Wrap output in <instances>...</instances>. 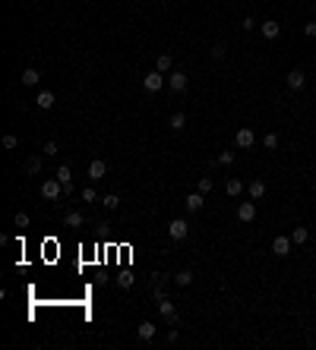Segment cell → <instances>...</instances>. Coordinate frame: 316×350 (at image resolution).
Listing matches in <instances>:
<instances>
[{
    "instance_id": "cell-18",
    "label": "cell",
    "mask_w": 316,
    "mask_h": 350,
    "mask_svg": "<svg viewBox=\"0 0 316 350\" xmlns=\"http://www.w3.org/2000/svg\"><path fill=\"white\" fill-rule=\"evenodd\" d=\"M136 338L139 341H152L155 338V325H152V322H143V325L136 328Z\"/></svg>"
},
{
    "instance_id": "cell-11",
    "label": "cell",
    "mask_w": 316,
    "mask_h": 350,
    "mask_svg": "<svg viewBox=\"0 0 316 350\" xmlns=\"http://www.w3.org/2000/svg\"><path fill=\"white\" fill-rule=\"evenodd\" d=\"M184 205H187V212H199V208L206 205V193H190V196L184 199Z\"/></svg>"
},
{
    "instance_id": "cell-19",
    "label": "cell",
    "mask_w": 316,
    "mask_h": 350,
    "mask_svg": "<svg viewBox=\"0 0 316 350\" xmlns=\"http://www.w3.org/2000/svg\"><path fill=\"white\" fill-rule=\"evenodd\" d=\"M42 82V73L35 70V66H29V70H22V85H38Z\"/></svg>"
},
{
    "instance_id": "cell-16",
    "label": "cell",
    "mask_w": 316,
    "mask_h": 350,
    "mask_svg": "<svg viewBox=\"0 0 316 350\" xmlns=\"http://www.w3.org/2000/svg\"><path fill=\"white\" fill-rule=\"evenodd\" d=\"M187 82H190V79H187V73H171V92H184L187 89Z\"/></svg>"
},
{
    "instance_id": "cell-7",
    "label": "cell",
    "mask_w": 316,
    "mask_h": 350,
    "mask_svg": "<svg viewBox=\"0 0 316 350\" xmlns=\"http://www.w3.org/2000/svg\"><path fill=\"white\" fill-rule=\"evenodd\" d=\"M285 82H288V89L300 92V89H304V85H307V76H304V73H300V70H291V73H288V76H285Z\"/></svg>"
},
{
    "instance_id": "cell-2",
    "label": "cell",
    "mask_w": 316,
    "mask_h": 350,
    "mask_svg": "<svg viewBox=\"0 0 316 350\" xmlns=\"http://www.w3.org/2000/svg\"><path fill=\"white\" fill-rule=\"evenodd\" d=\"M143 89L149 92V95H155V92L165 89V73H146V79H143Z\"/></svg>"
},
{
    "instance_id": "cell-37",
    "label": "cell",
    "mask_w": 316,
    "mask_h": 350,
    "mask_svg": "<svg viewBox=\"0 0 316 350\" xmlns=\"http://www.w3.org/2000/svg\"><path fill=\"white\" fill-rule=\"evenodd\" d=\"M313 57H316V54H313Z\"/></svg>"
},
{
    "instance_id": "cell-28",
    "label": "cell",
    "mask_w": 316,
    "mask_h": 350,
    "mask_svg": "<svg viewBox=\"0 0 316 350\" xmlns=\"http://www.w3.org/2000/svg\"><path fill=\"white\" fill-rule=\"evenodd\" d=\"M13 224H16L19 231H25V227H29V214H25V212H16V218H13Z\"/></svg>"
},
{
    "instance_id": "cell-21",
    "label": "cell",
    "mask_w": 316,
    "mask_h": 350,
    "mask_svg": "<svg viewBox=\"0 0 316 350\" xmlns=\"http://www.w3.org/2000/svg\"><path fill=\"white\" fill-rule=\"evenodd\" d=\"M225 193H228V196H240V193H244V180H237V177H234V180H228Z\"/></svg>"
},
{
    "instance_id": "cell-27",
    "label": "cell",
    "mask_w": 316,
    "mask_h": 350,
    "mask_svg": "<svg viewBox=\"0 0 316 350\" xmlns=\"http://www.w3.org/2000/svg\"><path fill=\"white\" fill-rule=\"evenodd\" d=\"M263 145H266L269 152H275V149H278V136H275V133H266V136H263Z\"/></svg>"
},
{
    "instance_id": "cell-36",
    "label": "cell",
    "mask_w": 316,
    "mask_h": 350,
    "mask_svg": "<svg viewBox=\"0 0 316 350\" xmlns=\"http://www.w3.org/2000/svg\"><path fill=\"white\" fill-rule=\"evenodd\" d=\"M244 29H247V32H250V29H256V19H253V16H247V19H244Z\"/></svg>"
},
{
    "instance_id": "cell-31",
    "label": "cell",
    "mask_w": 316,
    "mask_h": 350,
    "mask_svg": "<svg viewBox=\"0 0 316 350\" xmlns=\"http://www.w3.org/2000/svg\"><path fill=\"white\" fill-rule=\"evenodd\" d=\"M83 202H98V196H95L92 186H85V190H83Z\"/></svg>"
},
{
    "instance_id": "cell-33",
    "label": "cell",
    "mask_w": 316,
    "mask_h": 350,
    "mask_svg": "<svg viewBox=\"0 0 316 350\" xmlns=\"http://www.w3.org/2000/svg\"><path fill=\"white\" fill-rule=\"evenodd\" d=\"M212 190V180L209 177H199V193H209Z\"/></svg>"
},
{
    "instance_id": "cell-17",
    "label": "cell",
    "mask_w": 316,
    "mask_h": 350,
    "mask_svg": "<svg viewBox=\"0 0 316 350\" xmlns=\"http://www.w3.org/2000/svg\"><path fill=\"white\" fill-rule=\"evenodd\" d=\"M174 281H177V284H180V287H190V284H193V281H196V274H193V272H190V268H180V272H177V274H174Z\"/></svg>"
},
{
    "instance_id": "cell-9",
    "label": "cell",
    "mask_w": 316,
    "mask_h": 350,
    "mask_svg": "<svg viewBox=\"0 0 316 350\" xmlns=\"http://www.w3.org/2000/svg\"><path fill=\"white\" fill-rule=\"evenodd\" d=\"M105 174H107V164H105L102 158H95V161L89 164V180H92V183H98V180H102Z\"/></svg>"
},
{
    "instance_id": "cell-24",
    "label": "cell",
    "mask_w": 316,
    "mask_h": 350,
    "mask_svg": "<svg viewBox=\"0 0 316 350\" xmlns=\"http://www.w3.org/2000/svg\"><path fill=\"white\" fill-rule=\"evenodd\" d=\"M155 70H158V73H168V70H171V54H158Z\"/></svg>"
},
{
    "instance_id": "cell-30",
    "label": "cell",
    "mask_w": 316,
    "mask_h": 350,
    "mask_svg": "<svg viewBox=\"0 0 316 350\" xmlns=\"http://www.w3.org/2000/svg\"><path fill=\"white\" fill-rule=\"evenodd\" d=\"M42 155H44V158H54V155H57V142H44Z\"/></svg>"
},
{
    "instance_id": "cell-6",
    "label": "cell",
    "mask_w": 316,
    "mask_h": 350,
    "mask_svg": "<svg viewBox=\"0 0 316 350\" xmlns=\"http://www.w3.org/2000/svg\"><path fill=\"white\" fill-rule=\"evenodd\" d=\"M237 218L244 221V224L256 221V202H240V205H237Z\"/></svg>"
},
{
    "instance_id": "cell-12",
    "label": "cell",
    "mask_w": 316,
    "mask_h": 350,
    "mask_svg": "<svg viewBox=\"0 0 316 350\" xmlns=\"http://www.w3.org/2000/svg\"><path fill=\"white\" fill-rule=\"evenodd\" d=\"M259 32H263V38H269V41H272V38H278V32H281V25L275 22V19H266L263 25H259Z\"/></svg>"
},
{
    "instance_id": "cell-26",
    "label": "cell",
    "mask_w": 316,
    "mask_h": 350,
    "mask_svg": "<svg viewBox=\"0 0 316 350\" xmlns=\"http://www.w3.org/2000/svg\"><path fill=\"white\" fill-rule=\"evenodd\" d=\"M102 205L107 208V212H114V208L120 205V196H117V193H111V196H105V199H102Z\"/></svg>"
},
{
    "instance_id": "cell-32",
    "label": "cell",
    "mask_w": 316,
    "mask_h": 350,
    "mask_svg": "<svg viewBox=\"0 0 316 350\" xmlns=\"http://www.w3.org/2000/svg\"><path fill=\"white\" fill-rule=\"evenodd\" d=\"M16 145H19V139L13 136V133H10V136H3V149H16Z\"/></svg>"
},
{
    "instance_id": "cell-29",
    "label": "cell",
    "mask_w": 316,
    "mask_h": 350,
    "mask_svg": "<svg viewBox=\"0 0 316 350\" xmlns=\"http://www.w3.org/2000/svg\"><path fill=\"white\" fill-rule=\"evenodd\" d=\"M234 158H237L234 152H221V155H218V164H221V167H231V164H234Z\"/></svg>"
},
{
    "instance_id": "cell-10",
    "label": "cell",
    "mask_w": 316,
    "mask_h": 350,
    "mask_svg": "<svg viewBox=\"0 0 316 350\" xmlns=\"http://www.w3.org/2000/svg\"><path fill=\"white\" fill-rule=\"evenodd\" d=\"M35 104L42 107V111H51V107L57 104V98H54V92H48V89H42V92H38V95H35Z\"/></svg>"
},
{
    "instance_id": "cell-25",
    "label": "cell",
    "mask_w": 316,
    "mask_h": 350,
    "mask_svg": "<svg viewBox=\"0 0 316 350\" xmlns=\"http://www.w3.org/2000/svg\"><path fill=\"white\" fill-rule=\"evenodd\" d=\"M133 281H136V278H133V272H120V274H117V284L124 287V291H130Z\"/></svg>"
},
{
    "instance_id": "cell-8",
    "label": "cell",
    "mask_w": 316,
    "mask_h": 350,
    "mask_svg": "<svg viewBox=\"0 0 316 350\" xmlns=\"http://www.w3.org/2000/svg\"><path fill=\"white\" fill-rule=\"evenodd\" d=\"M155 297H158V312L165 315L168 322H174V319H177V309H174V303H171V300H165L161 293H155Z\"/></svg>"
},
{
    "instance_id": "cell-13",
    "label": "cell",
    "mask_w": 316,
    "mask_h": 350,
    "mask_svg": "<svg viewBox=\"0 0 316 350\" xmlns=\"http://www.w3.org/2000/svg\"><path fill=\"white\" fill-rule=\"evenodd\" d=\"M57 180L63 183V193H73V174H70V167H66V164L57 167Z\"/></svg>"
},
{
    "instance_id": "cell-15",
    "label": "cell",
    "mask_w": 316,
    "mask_h": 350,
    "mask_svg": "<svg viewBox=\"0 0 316 350\" xmlns=\"http://www.w3.org/2000/svg\"><path fill=\"white\" fill-rule=\"evenodd\" d=\"M247 193H250V199H253V202L263 199V196H266V180H253V183L247 186Z\"/></svg>"
},
{
    "instance_id": "cell-35",
    "label": "cell",
    "mask_w": 316,
    "mask_h": 350,
    "mask_svg": "<svg viewBox=\"0 0 316 350\" xmlns=\"http://www.w3.org/2000/svg\"><path fill=\"white\" fill-rule=\"evenodd\" d=\"M304 32H307L310 38H316V22H307V25H304Z\"/></svg>"
},
{
    "instance_id": "cell-14",
    "label": "cell",
    "mask_w": 316,
    "mask_h": 350,
    "mask_svg": "<svg viewBox=\"0 0 316 350\" xmlns=\"http://www.w3.org/2000/svg\"><path fill=\"white\" fill-rule=\"evenodd\" d=\"M63 224H66V227H83V224H85V214L73 208V212H66V214H63Z\"/></svg>"
},
{
    "instance_id": "cell-4",
    "label": "cell",
    "mask_w": 316,
    "mask_h": 350,
    "mask_svg": "<svg viewBox=\"0 0 316 350\" xmlns=\"http://www.w3.org/2000/svg\"><path fill=\"white\" fill-rule=\"evenodd\" d=\"M60 193H63V183H60L57 177H54V180H44V183H42V199L54 202V199H60Z\"/></svg>"
},
{
    "instance_id": "cell-5",
    "label": "cell",
    "mask_w": 316,
    "mask_h": 350,
    "mask_svg": "<svg viewBox=\"0 0 316 350\" xmlns=\"http://www.w3.org/2000/svg\"><path fill=\"white\" fill-rule=\"evenodd\" d=\"M291 246H294L291 233H288V237H275V240H272V253L278 255V259H285V255H291Z\"/></svg>"
},
{
    "instance_id": "cell-20",
    "label": "cell",
    "mask_w": 316,
    "mask_h": 350,
    "mask_svg": "<svg viewBox=\"0 0 316 350\" xmlns=\"http://www.w3.org/2000/svg\"><path fill=\"white\" fill-rule=\"evenodd\" d=\"M291 240H294V246H304L307 240H310V231H307V227H294V231H291Z\"/></svg>"
},
{
    "instance_id": "cell-3",
    "label": "cell",
    "mask_w": 316,
    "mask_h": 350,
    "mask_svg": "<svg viewBox=\"0 0 316 350\" xmlns=\"http://www.w3.org/2000/svg\"><path fill=\"white\" fill-rule=\"evenodd\" d=\"M253 142H256V133H253L250 126H240V130L234 133V145H237V149H253Z\"/></svg>"
},
{
    "instance_id": "cell-22",
    "label": "cell",
    "mask_w": 316,
    "mask_h": 350,
    "mask_svg": "<svg viewBox=\"0 0 316 350\" xmlns=\"http://www.w3.org/2000/svg\"><path fill=\"white\" fill-rule=\"evenodd\" d=\"M42 158H44V155H32V158L25 161V174H38V171H42Z\"/></svg>"
},
{
    "instance_id": "cell-23",
    "label": "cell",
    "mask_w": 316,
    "mask_h": 350,
    "mask_svg": "<svg viewBox=\"0 0 316 350\" xmlns=\"http://www.w3.org/2000/svg\"><path fill=\"white\" fill-rule=\"evenodd\" d=\"M184 126H187V114H171V130L174 133H180V130H184Z\"/></svg>"
},
{
    "instance_id": "cell-34",
    "label": "cell",
    "mask_w": 316,
    "mask_h": 350,
    "mask_svg": "<svg viewBox=\"0 0 316 350\" xmlns=\"http://www.w3.org/2000/svg\"><path fill=\"white\" fill-rule=\"evenodd\" d=\"M221 57H225V48H221V44H215V48H212V60H221Z\"/></svg>"
},
{
    "instance_id": "cell-1",
    "label": "cell",
    "mask_w": 316,
    "mask_h": 350,
    "mask_svg": "<svg viewBox=\"0 0 316 350\" xmlns=\"http://www.w3.org/2000/svg\"><path fill=\"white\" fill-rule=\"evenodd\" d=\"M168 233H171L174 243H180V240H187V233H190V224H187L184 218H171V224H168Z\"/></svg>"
}]
</instances>
